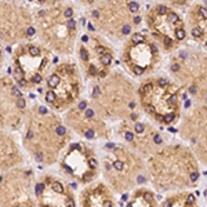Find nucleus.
Instances as JSON below:
<instances>
[{
	"label": "nucleus",
	"instance_id": "1",
	"mask_svg": "<svg viewBox=\"0 0 207 207\" xmlns=\"http://www.w3.org/2000/svg\"><path fill=\"white\" fill-rule=\"evenodd\" d=\"M71 142L72 132L63 117L40 104L28 109L22 126L21 145L36 163L55 164Z\"/></svg>",
	"mask_w": 207,
	"mask_h": 207
},
{
	"label": "nucleus",
	"instance_id": "2",
	"mask_svg": "<svg viewBox=\"0 0 207 207\" xmlns=\"http://www.w3.org/2000/svg\"><path fill=\"white\" fill-rule=\"evenodd\" d=\"M148 178L163 193L190 190L200 179V162L185 142L166 144L148 160Z\"/></svg>",
	"mask_w": 207,
	"mask_h": 207
},
{
	"label": "nucleus",
	"instance_id": "3",
	"mask_svg": "<svg viewBox=\"0 0 207 207\" xmlns=\"http://www.w3.org/2000/svg\"><path fill=\"white\" fill-rule=\"evenodd\" d=\"M101 174L115 193L132 192L148 178L145 159L123 142H106L99 149Z\"/></svg>",
	"mask_w": 207,
	"mask_h": 207
},
{
	"label": "nucleus",
	"instance_id": "4",
	"mask_svg": "<svg viewBox=\"0 0 207 207\" xmlns=\"http://www.w3.org/2000/svg\"><path fill=\"white\" fill-rule=\"evenodd\" d=\"M138 102L145 115L159 126H173L181 119V91L166 77L145 80L138 88Z\"/></svg>",
	"mask_w": 207,
	"mask_h": 207
},
{
	"label": "nucleus",
	"instance_id": "5",
	"mask_svg": "<svg viewBox=\"0 0 207 207\" xmlns=\"http://www.w3.org/2000/svg\"><path fill=\"white\" fill-rule=\"evenodd\" d=\"M91 105L106 121H126L140 119V110L134 90L127 82L115 77L110 82L94 84L91 88Z\"/></svg>",
	"mask_w": 207,
	"mask_h": 207
},
{
	"label": "nucleus",
	"instance_id": "6",
	"mask_svg": "<svg viewBox=\"0 0 207 207\" xmlns=\"http://www.w3.org/2000/svg\"><path fill=\"white\" fill-rule=\"evenodd\" d=\"M65 177L83 186L97 181L101 174L99 152L88 141L71 142L58 160Z\"/></svg>",
	"mask_w": 207,
	"mask_h": 207
},
{
	"label": "nucleus",
	"instance_id": "7",
	"mask_svg": "<svg viewBox=\"0 0 207 207\" xmlns=\"http://www.w3.org/2000/svg\"><path fill=\"white\" fill-rule=\"evenodd\" d=\"M82 93L79 73L75 65L69 62L61 63L47 77V90L44 101L52 110L62 112L72 108Z\"/></svg>",
	"mask_w": 207,
	"mask_h": 207
},
{
	"label": "nucleus",
	"instance_id": "8",
	"mask_svg": "<svg viewBox=\"0 0 207 207\" xmlns=\"http://www.w3.org/2000/svg\"><path fill=\"white\" fill-rule=\"evenodd\" d=\"M35 171L19 166L2 173L0 206L2 207H37L36 203Z\"/></svg>",
	"mask_w": 207,
	"mask_h": 207
},
{
	"label": "nucleus",
	"instance_id": "9",
	"mask_svg": "<svg viewBox=\"0 0 207 207\" xmlns=\"http://www.w3.org/2000/svg\"><path fill=\"white\" fill-rule=\"evenodd\" d=\"M63 120L72 134L83 138L84 141L110 140L112 128L108 121L94 109L91 104L80 99L63 115Z\"/></svg>",
	"mask_w": 207,
	"mask_h": 207
},
{
	"label": "nucleus",
	"instance_id": "10",
	"mask_svg": "<svg viewBox=\"0 0 207 207\" xmlns=\"http://www.w3.org/2000/svg\"><path fill=\"white\" fill-rule=\"evenodd\" d=\"M116 135L120 138V142L126 144L144 159H149L155 152L166 145L160 130L140 119L120 121L116 127Z\"/></svg>",
	"mask_w": 207,
	"mask_h": 207
},
{
	"label": "nucleus",
	"instance_id": "11",
	"mask_svg": "<svg viewBox=\"0 0 207 207\" xmlns=\"http://www.w3.org/2000/svg\"><path fill=\"white\" fill-rule=\"evenodd\" d=\"M170 71L181 77L190 95L200 97L207 104V58L189 51H179L170 63Z\"/></svg>",
	"mask_w": 207,
	"mask_h": 207
},
{
	"label": "nucleus",
	"instance_id": "12",
	"mask_svg": "<svg viewBox=\"0 0 207 207\" xmlns=\"http://www.w3.org/2000/svg\"><path fill=\"white\" fill-rule=\"evenodd\" d=\"M50 63V57L44 50L35 44L22 46L14 58V77L24 88L40 86L43 82V72Z\"/></svg>",
	"mask_w": 207,
	"mask_h": 207
},
{
	"label": "nucleus",
	"instance_id": "13",
	"mask_svg": "<svg viewBox=\"0 0 207 207\" xmlns=\"http://www.w3.org/2000/svg\"><path fill=\"white\" fill-rule=\"evenodd\" d=\"M179 137L196 155L201 166L207 167V104L195 106L182 117Z\"/></svg>",
	"mask_w": 207,
	"mask_h": 207
},
{
	"label": "nucleus",
	"instance_id": "14",
	"mask_svg": "<svg viewBox=\"0 0 207 207\" xmlns=\"http://www.w3.org/2000/svg\"><path fill=\"white\" fill-rule=\"evenodd\" d=\"M146 22L153 36L160 39L163 47L167 50H171L175 43L185 40L186 37V30L181 17L164 4L152 8L148 13Z\"/></svg>",
	"mask_w": 207,
	"mask_h": 207
},
{
	"label": "nucleus",
	"instance_id": "15",
	"mask_svg": "<svg viewBox=\"0 0 207 207\" xmlns=\"http://www.w3.org/2000/svg\"><path fill=\"white\" fill-rule=\"evenodd\" d=\"M37 207H76L77 200L72 186L63 178L44 173L36 178Z\"/></svg>",
	"mask_w": 207,
	"mask_h": 207
},
{
	"label": "nucleus",
	"instance_id": "16",
	"mask_svg": "<svg viewBox=\"0 0 207 207\" xmlns=\"http://www.w3.org/2000/svg\"><path fill=\"white\" fill-rule=\"evenodd\" d=\"M37 17L44 37L57 48H68L76 30V19L66 15L65 8L62 11L58 8L40 10Z\"/></svg>",
	"mask_w": 207,
	"mask_h": 207
},
{
	"label": "nucleus",
	"instance_id": "17",
	"mask_svg": "<svg viewBox=\"0 0 207 207\" xmlns=\"http://www.w3.org/2000/svg\"><path fill=\"white\" fill-rule=\"evenodd\" d=\"M26 99L15 84L3 79L2 82V115L0 123L2 130L15 132L22 130L26 112Z\"/></svg>",
	"mask_w": 207,
	"mask_h": 207
},
{
	"label": "nucleus",
	"instance_id": "18",
	"mask_svg": "<svg viewBox=\"0 0 207 207\" xmlns=\"http://www.w3.org/2000/svg\"><path fill=\"white\" fill-rule=\"evenodd\" d=\"M157 55L159 47L156 43L148 40L142 33H132L126 46L123 61L135 76H142L148 69L153 68Z\"/></svg>",
	"mask_w": 207,
	"mask_h": 207
},
{
	"label": "nucleus",
	"instance_id": "19",
	"mask_svg": "<svg viewBox=\"0 0 207 207\" xmlns=\"http://www.w3.org/2000/svg\"><path fill=\"white\" fill-rule=\"evenodd\" d=\"M80 61L84 63L86 73L90 77L104 79L108 75V69L113 62V54L105 43L94 40L93 47H87L82 41L79 48Z\"/></svg>",
	"mask_w": 207,
	"mask_h": 207
},
{
	"label": "nucleus",
	"instance_id": "20",
	"mask_svg": "<svg viewBox=\"0 0 207 207\" xmlns=\"http://www.w3.org/2000/svg\"><path fill=\"white\" fill-rule=\"evenodd\" d=\"M106 2L109 3V7L105 8V11L101 8H94L91 11L93 18L101 21L102 25L112 32L119 30V33L123 36L130 35L132 26L127 22V11L134 13L130 7L132 0H116V4H113V0Z\"/></svg>",
	"mask_w": 207,
	"mask_h": 207
},
{
	"label": "nucleus",
	"instance_id": "21",
	"mask_svg": "<svg viewBox=\"0 0 207 207\" xmlns=\"http://www.w3.org/2000/svg\"><path fill=\"white\" fill-rule=\"evenodd\" d=\"M80 207H116L115 192L105 181H94L83 186L79 193Z\"/></svg>",
	"mask_w": 207,
	"mask_h": 207
},
{
	"label": "nucleus",
	"instance_id": "22",
	"mask_svg": "<svg viewBox=\"0 0 207 207\" xmlns=\"http://www.w3.org/2000/svg\"><path fill=\"white\" fill-rule=\"evenodd\" d=\"M22 149H24V146L19 145L14 132L2 130V134H0V168H2V173L24 166L25 155Z\"/></svg>",
	"mask_w": 207,
	"mask_h": 207
},
{
	"label": "nucleus",
	"instance_id": "23",
	"mask_svg": "<svg viewBox=\"0 0 207 207\" xmlns=\"http://www.w3.org/2000/svg\"><path fill=\"white\" fill-rule=\"evenodd\" d=\"M3 30L2 35L3 37H17V35L21 30V26L26 28V29H30L32 25L28 24V21H22L25 14L21 13V11L17 10H11V8H4L3 10Z\"/></svg>",
	"mask_w": 207,
	"mask_h": 207
},
{
	"label": "nucleus",
	"instance_id": "24",
	"mask_svg": "<svg viewBox=\"0 0 207 207\" xmlns=\"http://www.w3.org/2000/svg\"><path fill=\"white\" fill-rule=\"evenodd\" d=\"M126 207H160L156 193L146 186H138L130 192Z\"/></svg>",
	"mask_w": 207,
	"mask_h": 207
},
{
	"label": "nucleus",
	"instance_id": "25",
	"mask_svg": "<svg viewBox=\"0 0 207 207\" xmlns=\"http://www.w3.org/2000/svg\"><path fill=\"white\" fill-rule=\"evenodd\" d=\"M160 207H199L197 197L190 190H178L167 193Z\"/></svg>",
	"mask_w": 207,
	"mask_h": 207
},
{
	"label": "nucleus",
	"instance_id": "26",
	"mask_svg": "<svg viewBox=\"0 0 207 207\" xmlns=\"http://www.w3.org/2000/svg\"><path fill=\"white\" fill-rule=\"evenodd\" d=\"M192 29L190 35L197 40L207 39V7L199 6L195 11H192Z\"/></svg>",
	"mask_w": 207,
	"mask_h": 207
},
{
	"label": "nucleus",
	"instance_id": "27",
	"mask_svg": "<svg viewBox=\"0 0 207 207\" xmlns=\"http://www.w3.org/2000/svg\"><path fill=\"white\" fill-rule=\"evenodd\" d=\"M168 2L175 3V4H185V3H186L188 0H168Z\"/></svg>",
	"mask_w": 207,
	"mask_h": 207
},
{
	"label": "nucleus",
	"instance_id": "28",
	"mask_svg": "<svg viewBox=\"0 0 207 207\" xmlns=\"http://www.w3.org/2000/svg\"><path fill=\"white\" fill-rule=\"evenodd\" d=\"M47 2H48V0H47ZM50 2H58V0H50Z\"/></svg>",
	"mask_w": 207,
	"mask_h": 207
}]
</instances>
